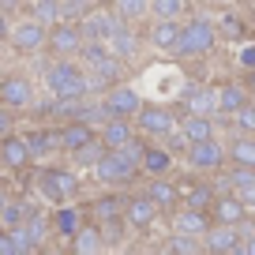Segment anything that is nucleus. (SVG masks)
<instances>
[{"label": "nucleus", "instance_id": "f257e3e1", "mask_svg": "<svg viewBox=\"0 0 255 255\" xmlns=\"http://www.w3.org/2000/svg\"><path fill=\"white\" fill-rule=\"evenodd\" d=\"M214 45H218V26L210 23V19L195 15L188 26H184V38H180V45H176L173 53L176 56H207Z\"/></svg>", "mask_w": 255, "mask_h": 255}, {"label": "nucleus", "instance_id": "f03ea898", "mask_svg": "<svg viewBox=\"0 0 255 255\" xmlns=\"http://www.w3.org/2000/svg\"><path fill=\"white\" fill-rule=\"evenodd\" d=\"M38 188L49 203H68L79 191V176L72 169H41L38 173Z\"/></svg>", "mask_w": 255, "mask_h": 255}, {"label": "nucleus", "instance_id": "7ed1b4c3", "mask_svg": "<svg viewBox=\"0 0 255 255\" xmlns=\"http://www.w3.org/2000/svg\"><path fill=\"white\" fill-rule=\"evenodd\" d=\"M139 169H143L139 161L124 158L120 150H105V154H102V161L94 165V176H98L102 184H131Z\"/></svg>", "mask_w": 255, "mask_h": 255}, {"label": "nucleus", "instance_id": "20e7f679", "mask_svg": "<svg viewBox=\"0 0 255 255\" xmlns=\"http://www.w3.org/2000/svg\"><path fill=\"white\" fill-rule=\"evenodd\" d=\"M11 45L19 49V53H38V49L49 45V26L41 23V19H19L15 26H11Z\"/></svg>", "mask_w": 255, "mask_h": 255}, {"label": "nucleus", "instance_id": "39448f33", "mask_svg": "<svg viewBox=\"0 0 255 255\" xmlns=\"http://www.w3.org/2000/svg\"><path fill=\"white\" fill-rule=\"evenodd\" d=\"M83 41H87V34H83L79 23L60 19L56 26H49V49H53V56H79Z\"/></svg>", "mask_w": 255, "mask_h": 255}, {"label": "nucleus", "instance_id": "423d86ee", "mask_svg": "<svg viewBox=\"0 0 255 255\" xmlns=\"http://www.w3.org/2000/svg\"><path fill=\"white\" fill-rule=\"evenodd\" d=\"M79 26H83V34L87 38H98V41H109L113 34L120 30V11H109V8H90L87 15L79 19Z\"/></svg>", "mask_w": 255, "mask_h": 255}, {"label": "nucleus", "instance_id": "0eeeda50", "mask_svg": "<svg viewBox=\"0 0 255 255\" xmlns=\"http://www.w3.org/2000/svg\"><path fill=\"white\" fill-rule=\"evenodd\" d=\"M34 102V87L26 75H4L0 79V105H8V109H26Z\"/></svg>", "mask_w": 255, "mask_h": 255}, {"label": "nucleus", "instance_id": "6e6552de", "mask_svg": "<svg viewBox=\"0 0 255 255\" xmlns=\"http://www.w3.org/2000/svg\"><path fill=\"white\" fill-rule=\"evenodd\" d=\"M0 161H4V169H26L34 161L30 154V143H26V135H0Z\"/></svg>", "mask_w": 255, "mask_h": 255}, {"label": "nucleus", "instance_id": "1a4fd4ad", "mask_svg": "<svg viewBox=\"0 0 255 255\" xmlns=\"http://www.w3.org/2000/svg\"><path fill=\"white\" fill-rule=\"evenodd\" d=\"M105 105H109L113 117H135V113L143 109V98H139L131 87H120V83H113V87L105 90Z\"/></svg>", "mask_w": 255, "mask_h": 255}, {"label": "nucleus", "instance_id": "9d476101", "mask_svg": "<svg viewBox=\"0 0 255 255\" xmlns=\"http://www.w3.org/2000/svg\"><path fill=\"white\" fill-rule=\"evenodd\" d=\"M135 124L143 128L146 135H169L176 124V117L169 109H161V105H143V109L135 113Z\"/></svg>", "mask_w": 255, "mask_h": 255}, {"label": "nucleus", "instance_id": "9b49d317", "mask_svg": "<svg viewBox=\"0 0 255 255\" xmlns=\"http://www.w3.org/2000/svg\"><path fill=\"white\" fill-rule=\"evenodd\" d=\"M188 161H191V169H218L225 161V146L218 143L214 135L203 139V143H191L188 146Z\"/></svg>", "mask_w": 255, "mask_h": 255}, {"label": "nucleus", "instance_id": "f8f14e48", "mask_svg": "<svg viewBox=\"0 0 255 255\" xmlns=\"http://www.w3.org/2000/svg\"><path fill=\"white\" fill-rule=\"evenodd\" d=\"M244 248V240H240V225H225V222H218L214 229H207V252H222V255H229V252H240Z\"/></svg>", "mask_w": 255, "mask_h": 255}, {"label": "nucleus", "instance_id": "ddd939ff", "mask_svg": "<svg viewBox=\"0 0 255 255\" xmlns=\"http://www.w3.org/2000/svg\"><path fill=\"white\" fill-rule=\"evenodd\" d=\"M173 229L176 233H191V237H207V229H210L207 210H199V207H176L173 210Z\"/></svg>", "mask_w": 255, "mask_h": 255}, {"label": "nucleus", "instance_id": "4468645a", "mask_svg": "<svg viewBox=\"0 0 255 255\" xmlns=\"http://www.w3.org/2000/svg\"><path fill=\"white\" fill-rule=\"evenodd\" d=\"M158 203L150 199V195H135L131 203H124V218H128V225H135V229H150L154 225V218H158Z\"/></svg>", "mask_w": 255, "mask_h": 255}, {"label": "nucleus", "instance_id": "2eb2a0df", "mask_svg": "<svg viewBox=\"0 0 255 255\" xmlns=\"http://www.w3.org/2000/svg\"><path fill=\"white\" fill-rule=\"evenodd\" d=\"M210 214H214V222H225V225H240V222L248 218V203L240 199L237 191H233V195H222V199H214Z\"/></svg>", "mask_w": 255, "mask_h": 255}, {"label": "nucleus", "instance_id": "dca6fc26", "mask_svg": "<svg viewBox=\"0 0 255 255\" xmlns=\"http://www.w3.org/2000/svg\"><path fill=\"white\" fill-rule=\"evenodd\" d=\"M26 143H30L34 158H45V154H53V150H64L60 128H34V131H26Z\"/></svg>", "mask_w": 255, "mask_h": 255}, {"label": "nucleus", "instance_id": "f3484780", "mask_svg": "<svg viewBox=\"0 0 255 255\" xmlns=\"http://www.w3.org/2000/svg\"><path fill=\"white\" fill-rule=\"evenodd\" d=\"M184 109L188 113H214L218 109V90H210V87H199V83H188L184 87Z\"/></svg>", "mask_w": 255, "mask_h": 255}, {"label": "nucleus", "instance_id": "a211bd4d", "mask_svg": "<svg viewBox=\"0 0 255 255\" xmlns=\"http://www.w3.org/2000/svg\"><path fill=\"white\" fill-rule=\"evenodd\" d=\"M180 38H184L180 19H158V23L150 26V45H158V49H169V53H173V49L180 45Z\"/></svg>", "mask_w": 255, "mask_h": 255}, {"label": "nucleus", "instance_id": "6ab92c4d", "mask_svg": "<svg viewBox=\"0 0 255 255\" xmlns=\"http://www.w3.org/2000/svg\"><path fill=\"white\" fill-rule=\"evenodd\" d=\"M131 135H135V131H131V117H109V120L102 124V143L109 146V150L124 146Z\"/></svg>", "mask_w": 255, "mask_h": 255}, {"label": "nucleus", "instance_id": "aec40b11", "mask_svg": "<svg viewBox=\"0 0 255 255\" xmlns=\"http://www.w3.org/2000/svg\"><path fill=\"white\" fill-rule=\"evenodd\" d=\"M146 195H150L161 210H176V203H180V188H176V184H169L165 176H154V180L146 184Z\"/></svg>", "mask_w": 255, "mask_h": 255}, {"label": "nucleus", "instance_id": "412c9836", "mask_svg": "<svg viewBox=\"0 0 255 255\" xmlns=\"http://www.w3.org/2000/svg\"><path fill=\"white\" fill-rule=\"evenodd\" d=\"M60 135H64V150H79V146H87L94 135V124H87V120H68V124L60 128Z\"/></svg>", "mask_w": 255, "mask_h": 255}, {"label": "nucleus", "instance_id": "4be33fe9", "mask_svg": "<svg viewBox=\"0 0 255 255\" xmlns=\"http://www.w3.org/2000/svg\"><path fill=\"white\" fill-rule=\"evenodd\" d=\"M105 248V237H102V225H83L79 233L72 237V252L75 255H94Z\"/></svg>", "mask_w": 255, "mask_h": 255}, {"label": "nucleus", "instance_id": "5701e85b", "mask_svg": "<svg viewBox=\"0 0 255 255\" xmlns=\"http://www.w3.org/2000/svg\"><path fill=\"white\" fill-rule=\"evenodd\" d=\"M180 207H199V210H207V207H214V188L210 184H191V188H180Z\"/></svg>", "mask_w": 255, "mask_h": 255}, {"label": "nucleus", "instance_id": "b1692460", "mask_svg": "<svg viewBox=\"0 0 255 255\" xmlns=\"http://www.w3.org/2000/svg\"><path fill=\"white\" fill-rule=\"evenodd\" d=\"M105 56H113V49H109V41H98V38H87V41H83V49H79V60H83L87 72H94Z\"/></svg>", "mask_w": 255, "mask_h": 255}, {"label": "nucleus", "instance_id": "393cba45", "mask_svg": "<svg viewBox=\"0 0 255 255\" xmlns=\"http://www.w3.org/2000/svg\"><path fill=\"white\" fill-rule=\"evenodd\" d=\"M229 158H233V165H255V135L240 131L229 143Z\"/></svg>", "mask_w": 255, "mask_h": 255}, {"label": "nucleus", "instance_id": "a878e982", "mask_svg": "<svg viewBox=\"0 0 255 255\" xmlns=\"http://www.w3.org/2000/svg\"><path fill=\"white\" fill-rule=\"evenodd\" d=\"M109 49H113V56H120V60H131V56L139 53V38L128 30V26H120V30L109 38Z\"/></svg>", "mask_w": 255, "mask_h": 255}, {"label": "nucleus", "instance_id": "bb28decb", "mask_svg": "<svg viewBox=\"0 0 255 255\" xmlns=\"http://www.w3.org/2000/svg\"><path fill=\"white\" fill-rule=\"evenodd\" d=\"M53 229L60 233V237H75V233L83 229L79 207H60V210H56V218H53Z\"/></svg>", "mask_w": 255, "mask_h": 255}, {"label": "nucleus", "instance_id": "cd10ccee", "mask_svg": "<svg viewBox=\"0 0 255 255\" xmlns=\"http://www.w3.org/2000/svg\"><path fill=\"white\" fill-rule=\"evenodd\" d=\"M184 131H188L191 143H203V139L214 135V120H210L207 113H188V120H184Z\"/></svg>", "mask_w": 255, "mask_h": 255}, {"label": "nucleus", "instance_id": "c85d7f7f", "mask_svg": "<svg viewBox=\"0 0 255 255\" xmlns=\"http://www.w3.org/2000/svg\"><path fill=\"white\" fill-rule=\"evenodd\" d=\"M240 105H248V94H244V87L229 83V87H222V90H218V113L233 117V113H237Z\"/></svg>", "mask_w": 255, "mask_h": 255}, {"label": "nucleus", "instance_id": "c756f323", "mask_svg": "<svg viewBox=\"0 0 255 255\" xmlns=\"http://www.w3.org/2000/svg\"><path fill=\"white\" fill-rule=\"evenodd\" d=\"M109 150V146L102 143V135L98 139H90L87 146H79V150H72V158H75V165H83V169H94L98 161H102V154Z\"/></svg>", "mask_w": 255, "mask_h": 255}, {"label": "nucleus", "instance_id": "7c9ffc66", "mask_svg": "<svg viewBox=\"0 0 255 255\" xmlns=\"http://www.w3.org/2000/svg\"><path fill=\"white\" fill-rule=\"evenodd\" d=\"M169 165H173L169 150H158V146H146V154H143V169H146L150 176H165V173H169Z\"/></svg>", "mask_w": 255, "mask_h": 255}, {"label": "nucleus", "instance_id": "2f4dec72", "mask_svg": "<svg viewBox=\"0 0 255 255\" xmlns=\"http://www.w3.org/2000/svg\"><path fill=\"white\" fill-rule=\"evenodd\" d=\"M30 203H23V199H11L8 207L0 210V222H4V229H15V225H23L26 222V214H30Z\"/></svg>", "mask_w": 255, "mask_h": 255}, {"label": "nucleus", "instance_id": "473e14b6", "mask_svg": "<svg viewBox=\"0 0 255 255\" xmlns=\"http://www.w3.org/2000/svg\"><path fill=\"white\" fill-rule=\"evenodd\" d=\"M34 19H41L45 26L60 23V0H34Z\"/></svg>", "mask_w": 255, "mask_h": 255}, {"label": "nucleus", "instance_id": "72a5a7b5", "mask_svg": "<svg viewBox=\"0 0 255 255\" xmlns=\"http://www.w3.org/2000/svg\"><path fill=\"white\" fill-rule=\"evenodd\" d=\"M120 214H124V203L113 199V195H105V199L94 203V218L98 222H113V218H120Z\"/></svg>", "mask_w": 255, "mask_h": 255}, {"label": "nucleus", "instance_id": "f704fd0d", "mask_svg": "<svg viewBox=\"0 0 255 255\" xmlns=\"http://www.w3.org/2000/svg\"><path fill=\"white\" fill-rule=\"evenodd\" d=\"M150 11L158 19H180L184 15V0H150Z\"/></svg>", "mask_w": 255, "mask_h": 255}, {"label": "nucleus", "instance_id": "c9c22d12", "mask_svg": "<svg viewBox=\"0 0 255 255\" xmlns=\"http://www.w3.org/2000/svg\"><path fill=\"white\" fill-rule=\"evenodd\" d=\"M169 252L195 255V252H203V244H199V240H191V233H173V240H169Z\"/></svg>", "mask_w": 255, "mask_h": 255}, {"label": "nucleus", "instance_id": "e433bc0d", "mask_svg": "<svg viewBox=\"0 0 255 255\" xmlns=\"http://www.w3.org/2000/svg\"><path fill=\"white\" fill-rule=\"evenodd\" d=\"M146 8H150V0H117L120 19H139V15H146Z\"/></svg>", "mask_w": 255, "mask_h": 255}, {"label": "nucleus", "instance_id": "4c0bfd02", "mask_svg": "<svg viewBox=\"0 0 255 255\" xmlns=\"http://www.w3.org/2000/svg\"><path fill=\"white\" fill-rule=\"evenodd\" d=\"M87 11V0H60V19H68V23H79Z\"/></svg>", "mask_w": 255, "mask_h": 255}, {"label": "nucleus", "instance_id": "58836bf2", "mask_svg": "<svg viewBox=\"0 0 255 255\" xmlns=\"http://www.w3.org/2000/svg\"><path fill=\"white\" fill-rule=\"evenodd\" d=\"M233 124H237L240 131H248V135H255V105H240V109L233 113Z\"/></svg>", "mask_w": 255, "mask_h": 255}, {"label": "nucleus", "instance_id": "ea45409f", "mask_svg": "<svg viewBox=\"0 0 255 255\" xmlns=\"http://www.w3.org/2000/svg\"><path fill=\"white\" fill-rule=\"evenodd\" d=\"M26 229H30V237L34 240H38V244H41V240H45V233H49V222H45V218H41L38 214V210H30V214H26Z\"/></svg>", "mask_w": 255, "mask_h": 255}, {"label": "nucleus", "instance_id": "a19ab883", "mask_svg": "<svg viewBox=\"0 0 255 255\" xmlns=\"http://www.w3.org/2000/svg\"><path fill=\"white\" fill-rule=\"evenodd\" d=\"M255 180V165H233V173H229V188L237 191V188H244V184H252Z\"/></svg>", "mask_w": 255, "mask_h": 255}, {"label": "nucleus", "instance_id": "79ce46f5", "mask_svg": "<svg viewBox=\"0 0 255 255\" xmlns=\"http://www.w3.org/2000/svg\"><path fill=\"white\" fill-rule=\"evenodd\" d=\"M117 150L124 154V158H131V161H139V165H143V154H146V143H143V139H135V135H131V139H128L124 146H117Z\"/></svg>", "mask_w": 255, "mask_h": 255}, {"label": "nucleus", "instance_id": "37998d69", "mask_svg": "<svg viewBox=\"0 0 255 255\" xmlns=\"http://www.w3.org/2000/svg\"><path fill=\"white\" fill-rule=\"evenodd\" d=\"M222 34H225V38H240V34H244V23L233 19V15H225L222 19Z\"/></svg>", "mask_w": 255, "mask_h": 255}, {"label": "nucleus", "instance_id": "c03bdc74", "mask_svg": "<svg viewBox=\"0 0 255 255\" xmlns=\"http://www.w3.org/2000/svg\"><path fill=\"white\" fill-rule=\"evenodd\" d=\"M169 146H173V150H188V146H191L188 131H184V128H180V131H169Z\"/></svg>", "mask_w": 255, "mask_h": 255}, {"label": "nucleus", "instance_id": "a18cd8bd", "mask_svg": "<svg viewBox=\"0 0 255 255\" xmlns=\"http://www.w3.org/2000/svg\"><path fill=\"white\" fill-rule=\"evenodd\" d=\"M237 195L248 203V210H255V180H252V184H244V188H237Z\"/></svg>", "mask_w": 255, "mask_h": 255}, {"label": "nucleus", "instance_id": "49530a36", "mask_svg": "<svg viewBox=\"0 0 255 255\" xmlns=\"http://www.w3.org/2000/svg\"><path fill=\"white\" fill-rule=\"evenodd\" d=\"M11 120H15L11 109H8V105H0V135H8V131H11Z\"/></svg>", "mask_w": 255, "mask_h": 255}, {"label": "nucleus", "instance_id": "de8ad7c7", "mask_svg": "<svg viewBox=\"0 0 255 255\" xmlns=\"http://www.w3.org/2000/svg\"><path fill=\"white\" fill-rule=\"evenodd\" d=\"M11 26H15V23L8 19V11H0V41H4V38H11Z\"/></svg>", "mask_w": 255, "mask_h": 255}, {"label": "nucleus", "instance_id": "09e8293b", "mask_svg": "<svg viewBox=\"0 0 255 255\" xmlns=\"http://www.w3.org/2000/svg\"><path fill=\"white\" fill-rule=\"evenodd\" d=\"M240 64H244V68H255V45H248L244 53H240Z\"/></svg>", "mask_w": 255, "mask_h": 255}, {"label": "nucleus", "instance_id": "8fccbe9b", "mask_svg": "<svg viewBox=\"0 0 255 255\" xmlns=\"http://www.w3.org/2000/svg\"><path fill=\"white\" fill-rule=\"evenodd\" d=\"M15 8H19V0H0V11H8V15H11Z\"/></svg>", "mask_w": 255, "mask_h": 255}, {"label": "nucleus", "instance_id": "3c124183", "mask_svg": "<svg viewBox=\"0 0 255 255\" xmlns=\"http://www.w3.org/2000/svg\"><path fill=\"white\" fill-rule=\"evenodd\" d=\"M240 252H244V255H255V237H252V240H244V248H240Z\"/></svg>", "mask_w": 255, "mask_h": 255}, {"label": "nucleus", "instance_id": "603ef678", "mask_svg": "<svg viewBox=\"0 0 255 255\" xmlns=\"http://www.w3.org/2000/svg\"><path fill=\"white\" fill-rule=\"evenodd\" d=\"M248 83H252V90H255V68H252V75H248Z\"/></svg>", "mask_w": 255, "mask_h": 255}, {"label": "nucleus", "instance_id": "864d4df0", "mask_svg": "<svg viewBox=\"0 0 255 255\" xmlns=\"http://www.w3.org/2000/svg\"><path fill=\"white\" fill-rule=\"evenodd\" d=\"M0 191H4V176H0Z\"/></svg>", "mask_w": 255, "mask_h": 255}, {"label": "nucleus", "instance_id": "5fc2aeb1", "mask_svg": "<svg viewBox=\"0 0 255 255\" xmlns=\"http://www.w3.org/2000/svg\"><path fill=\"white\" fill-rule=\"evenodd\" d=\"M0 233H4V222H0Z\"/></svg>", "mask_w": 255, "mask_h": 255}, {"label": "nucleus", "instance_id": "6e6d98bb", "mask_svg": "<svg viewBox=\"0 0 255 255\" xmlns=\"http://www.w3.org/2000/svg\"><path fill=\"white\" fill-rule=\"evenodd\" d=\"M0 165H4V161H0Z\"/></svg>", "mask_w": 255, "mask_h": 255}]
</instances>
